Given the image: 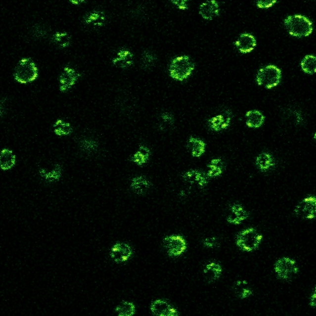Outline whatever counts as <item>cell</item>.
<instances>
[{"mask_svg":"<svg viewBox=\"0 0 316 316\" xmlns=\"http://www.w3.org/2000/svg\"><path fill=\"white\" fill-rule=\"evenodd\" d=\"M194 69L195 64L190 57L186 55L177 56L172 59L169 64V76L176 81L181 82L188 78Z\"/></svg>","mask_w":316,"mask_h":316,"instance_id":"6da1fadb","label":"cell"},{"mask_svg":"<svg viewBox=\"0 0 316 316\" xmlns=\"http://www.w3.org/2000/svg\"><path fill=\"white\" fill-rule=\"evenodd\" d=\"M284 24L288 33L293 37H307L313 32L312 22L302 15L288 16L285 20Z\"/></svg>","mask_w":316,"mask_h":316,"instance_id":"7a4b0ae2","label":"cell"},{"mask_svg":"<svg viewBox=\"0 0 316 316\" xmlns=\"http://www.w3.org/2000/svg\"><path fill=\"white\" fill-rule=\"evenodd\" d=\"M13 75L15 80L20 84L31 83L38 78V68L32 59L22 58L15 68Z\"/></svg>","mask_w":316,"mask_h":316,"instance_id":"3957f363","label":"cell"},{"mask_svg":"<svg viewBox=\"0 0 316 316\" xmlns=\"http://www.w3.org/2000/svg\"><path fill=\"white\" fill-rule=\"evenodd\" d=\"M262 240L263 235L256 228L250 227L238 233L235 243L240 250L251 252L257 250Z\"/></svg>","mask_w":316,"mask_h":316,"instance_id":"277c9868","label":"cell"},{"mask_svg":"<svg viewBox=\"0 0 316 316\" xmlns=\"http://www.w3.org/2000/svg\"><path fill=\"white\" fill-rule=\"evenodd\" d=\"M282 73L279 69L273 65H269L261 68L256 76L259 86L266 89H272L280 83Z\"/></svg>","mask_w":316,"mask_h":316,"instance_id":"5b68a950","label":"cell"},{"mask_svg":"<svg viewBox=\"0 0 316 316\" xmlns=\"http://www.w3.org/2000/svg\"><path fill=\"white\" fill-rule=\"evenodd\" d=\"M274 271L280 279L290 280L298 274L299 268L294 260L283 257L276 261Z\"/></svg>","mask_w":316,"mask_h":316,"instance_id":"8992f818","label":"cell"},{"mask_svg":"<svg viewBox=\"0 0 316 316\" xmlns=\"http://www.w3.org/2000/svg\"><path fill=\"white\" fill-rule=\"evenodd\" d=\"M163 246L171 257H178L182 255L187 248L186 240L179 235L167 236L163 239Z\"/></svg>","mask_w":316,"mask_h":316,"instance_id":"52a82bcc","label":"cell"},{"mask_svg":"<svg viewBox=\"0 0 316 316\" xmlns=\"http://www.w3.org/2000/svg\"><path fill=\"white\" fill-rule=\"evenodd\" d=\"M294 213L297 217L303 220H313L316 217V199L309 196L303 199L296 206Z\"/></svg>","mask_w":316,"mask_h":316,"instance_id":"ba28073f","label":"cell"},{"mask_svg":"<svg viewBox=\"0 0 316 316\" xmlns=\"http://www.w3.org/2000/svg\"><path fill=\"white\" fill-rule=\"evenodd\" d=\"M109 255L114 262L121 264L130 260L133 255V250L129 244L118 242L112 246Z\"/></svg>","mask_w":316,"mask_h":316,"instance_id":"9c48e42d","label":"cell"},{"mask_svg":"<svg viewBox=\"0 0 316 316\" xmlns=\"http://www.w3.org/2000/svg\"><path fill=\"white\" fill-rule=\"evenodd\" d=\"M81 77V74L75 69L70 67H65L59 76V90L61 92L68 91L73 88Z\"/></svg>","mask_w":316,"mask_h":316,"instance_id":"30bf717a","label":"cell"},{"mask_svg":"<svg viewBox=\"0 0 316 316\" xmlns=\"http://www.w3.org/2000/svg\"><path fill=\"white\" fill-rule=\"evenodd\" d=\"M107 16L101 10H92L84 15L82 23L92 29H98L106 24Z\"/></svg>","mask_w":316,"mask_h":316,"instance_id":"8fae6325","label":"cell"},{"mask_svg":"<svg viewBox=\"0 0 316 316\" xmlns=\"http://www.w3.org/2000/svg\"><path fill=\"white\" fill-rule=\"evenodd\" d=\"M181 177L185 182L198 188H205L209 183L207 174L196 169L186 171Z\"/></svg>","mask_w":316,"mask_h":316,"instance_id":"7c38bea8","label":"cell"},{"mask_svg":"<svg viewBox=\"0 0 316 316\" xmlns=\"http://www.w3.org/2000/svg\"><path fill=\"white\" fill-rule=\"evenodd\" d=\"M232 119V113L226 111L223 113L218 114L208 120V126L211 131L220 132L229 127Z\"/></svg>","mask_w":316,"mask_h":316,"instance_id":"4fadbf2b","label":"cell"},{"mask_svg":"<svg viewBox=\"0 0 316 316\" xmlns=\"http://www.w3.org/2000/svg\"><path fill=\"white\" fill-rule=\"evenodd\" d=\"M150 310L154 315L159 316H176L179 313L174 306L163 300H155L151 303Z\"/></svg>","mask_w":316,"mask_h":316,"instance_id":"5bb4252c","label":"cell"},{"mask_svg":"<svg viewBox=\"0 0 316 316\" xmlns=\"http://www.w3.org/2000/svg\"><path fill=\"white\" fill-rule=\"evenodd\" d=\"M250 216V213L240 204L233 203L230 206L227 221L228 223L233 225H239L244 221L247 220Z\"/></svg>","mask_w":316,"mask_h":316,"instance_id":"9a60e30c","label":"cell"},{"mask_svg":"<svg viewBox=\"0 0 316 316\" xmlns=\"http://www.w3.org/2000/svg\"><path fill=\"white\" fill-rule=\"evenodd\" d=\"M112 61L114 66L117 68L123 69H129L134 64V55L128 49H119L116 56Z\"/></svg>","mask_w":316,"mask_h":316,"instance_id":"2e32d148","label":"cell"},{"mask_svg":"<svg viewBox=\"0 0 316 316\" xmlns=\"http://www.w3.org/2000/svg\"><path fill=\"white\" fill-rule=\"evenodd\" d=\"M220 5L216 1L203 2L200 6L199 13L203 19L211 21L220 15Z\"/></svg>","mask_w":316,"mask_h":316,"instance_id":"e0dca14e","label":"cell"},{"mask_svg":"<svg viewBox=\"0 0 316 316\" xmlns=\"http://www.w3.org/2000/svg\"><path fill=\"white\" fill-rule=\"evenodd\" d=\"M79 147L83 155L90 156L94 155L98 150V141L90 136H82L79 139Z\"/></svg>","mask_w":316,"mask_h":316,"instance_id":"ac0fdd59","label":"cell"},{"mask_svg":"<svg viewBox=\"0 0 316 316\" xmlns=\"http://www.w3.org/2000/svg\"><path fill=\"white\" fill-rule=\"evenodd\" d=\"M235 45L238 50L243 53H250L253 51L256 45V41L255 37L250 34H241L237 41Z\"/></svg>","mask_w":316,"mask_h":316,"instance_id":"d6986e66","label":"cell"},{"mask_svg":"<svg viewBox=\"0 0 316 316\" xmlns=\"http://www.w3.org/2000/svg\"><path fill=\"white\" fill-rule=\"evenodd\" d=\"M151 183L145 176H136L132 179L131 188L139 195H145L151 188Z\"/></svg>","mask_w":316,"mask_h":316,"instance_id":"ffe728a7","label":"cell"},{"mask_svg":"<svg viewBox=\"0 0 316 316\" xmlns=\"http://www.w3.org/2000/svg\"><path fill=\"white\" fill-rule=\"evenodd\" d=\"M223 273V268L220 264L211 262L205 266L203 275L208 283L215 282L220 278Z\"/></svg>","mask_w":316,"mask_h":316,"instance_id":"44dd1931","label":"cell"},{"mask_svg":"<svg viewBox=\"0 0 316 316\" xmlns=\"http://www.w3.org/2000/svg\"><path fill=\"white\" fill-rule=\"evenodd\" d=\"M186 148L193 157L200 158L205 152L206 143L200 139L190 136L186 143Z\"/></svg>","mask_w":316,"mask_h":316,"instance_id":"7402d4cb","label":"cell"},{"mask_svg":"<svg viewBox=\"0 0 316 316\" xmlns=\"http://www.w3.org/2000/svg\"><path fill=\"white\" fill-rule=\"evenodd\" d=\"M63 173V168L60 164L56 163L54 164L53 168L51 170L47 169L40 168L39 173L40 175L45 179L46 181H58L60 179Z\"/></svg>","mask_w":316,"mask_h":316,"instance_id":"603a6c76","label":"cell"},{"mask_svg":"<svg viewBox=\"0 0 316 316\" xmlns=\"http://www.w3.org/2000/svg\"><path fill=\"white\" fill-rule=\"evenodd\" d=\"M16 163V156L9 149L2 150L0 156V166L2 170L8 171L15 166Z\"/></svg>","mask_w":316,"mask_h":316,"instance_id":"cb8c5ba5","label":"cell"},{"mask_svg":"<svg viewBox=\"0 0 316 316\" xmlns=\"http://www.w3.org/2000/svg\"><path fill=\"white\" fill-rule=\"evenodd\" d=\"M151 156V151L147 146L143 145L139 146L138 150L132 156L130 161L139 166H142L148 163Z\"/></svg>","mask_w":316,"mask_h":316,"instance_id":"d4e9b609","label":"cell"},{"mask_svg":"<svg viewBox=\"0 0 316 316\" xmlns=\"http://www.w3.org/2000/svg\"><path fill=\"white\" fill-rule=\"evenodd\" d=\"M256 165L261 171L265 172L275 166L274 158L270 153H261L256 158Z\"/></svg>","mask_w":316,"mask_h":316,"instance_id":"484cf974","label":"cell"},{"mask_svg":"<svg viewBox=\"0 0 316 316\" xmlns=\"http://www.w3.org/2000/svg\"><path fill=\"white\" fill-rule=\"evenodd\" d=\"M158 61V56L152 51L145 49L141 54L140 67L144 71H149L155 66Z\"/></svg>","mask_w":316,"mask_h":316,"instance_id":"4316f807","label":"cell"},{"mask_svg":"<svg viewBox=\"0 0 316 316\" xmlns=\"http://www.w3.org/2000/svg\"><path fill=\"white\" fill-rule=\"evenodd\" d=\"M246 125L251 128H259L264 124L265 117L258 110L249 111L246 114Z\"/></svg>","mask_w":316,"mask_h":316,"instance_id":"83f0119b","label":"cell"},{"mask_svg":"<svg viewBox=\"0 0 316 316\" xmlns=\"http://www.w3.org/2000/svg\"><path fill=\"white\" fill-rule=\"evenodd\" d=\"M208 178H217L223 173L226 168L225 162L220 158L213 159L208 164Z\"/></svg>","mask_w":316,"mask_h":316,"instance_id":"f1b7e54d","label":"cell"},{"mask_svg":"<svg viewBox=\"0 0 316 316\" xmlns=\"http://www.w3.org/2000/svg\"><path fill=\"white\" fill-rule=\"evenodd\" d=\"M233 290L235 295L240 299H245L253 294L252 290L245 280L237 281L233 285Z\"/></svg>","mask_w":316,"mask_h":316,"instance_id":"f546056e","label":"cell"},{"mask_svg":"<svg viewBox=\"0 0 316 316\" xmlns=\"http://www.w3.org/2000/svg\"><path fill=\"white\" fill-rule=\"evenodd\" d=\"M54 133L58 136H68L73 132L71 124L58 119L53 125Z\"/></svg>","mask_w":316,"mask_h":316,"instance_id":"4dcf8cb0","label":"cell"},{"mask_svg":"<svg viewBox=\"0 0 316 316\" xmlns=\"http://www.w3.org/2000/svg\"><path fill=\"white\" fill-rule=\"evenodd\" d=\"M54 44L60 48H65L70 45L71 36L67 32H56L52 37Z\"/></svg>","mask_w":316,"mask_h":316,"instance_id":"1f68e13d","label":"cell"},{"mask_svg":"<svg viewBox=\"0 0 316 316\" xmlns=\"http://www.w3.org/2000/svg\"><path fill=\"white\" fill-rule=\"evenodd\" d=\"M115 312L120 316H131L135 313V306L133 303L123 301L116 308Z\"/></svg>","mask_w":316,"mask_h":316,"instance_id":"d6a6232c","label":"cell"},{"mask_svg":"<svg viewBox=\"0 0 316 316\" xmlns=\"http://www.w3.org/2000/svg\"><path fill=\"white\" fill-rule=\"evenodd\" d=\"M175 123V118L173 114L169 113H163L159 117V129L162 131L168 130Z\"/></svg>","mask_w":316,"mask_h":316,"instance_id":"836d02e7","label":"cell"},{"mask_svg":"<svg viewBox=\"0 0 316 316\" xmlns=\"http://www.w3.org/2000/svg\"><path fill=\"white\" fill-rule=\"evenodd\" d=\"M303 71L306 73L313 74L316 71V58L313 55H308L305 57L301 63Z\"/></svg>","mask_w":316,"mask_h":316,"instance_id":"e575fe53","label":"cell"},{"mask_svg":"<svg viewBox=\"0 0 316 316\" xmlns=\"http://www.w3.org/2000/svg\"><path fill=\"white\" fill-rule=\"evenodd\" d=\"M49 32H50L49 29L45 25H35L32 29V36L37 39H45L48 36Z\"/></svg>","mask_w":316,"mask_h":316,"instance_id":"d590c367","label":"cell"},{"mask_svg":"<svg viewBox=\"0 0 316 316\" xmlns=\"http://www.w3.org/2000/svg\"><path fill=\"white\" fill-rule=\"evenodd\" d=\"M203 245L208 248H214L219 246L218 239L216 237L206 238L203 241Z\"/></svg>","mask_w":316,"mask_h":316,"instance_id":"8d00e7d4","label":"cell"},{"mask_svg":"<svg viewBox=\"0 0 316 316\" xmlns=\"http://www.w3.org/2000/svg\"><path fill=\"white\" fill-rule=\"evenodd\" d=\"M277 2L276 1H260L257 2V6L260 8H268L272 6L273 4Z\"/></svg>","mask_w":316,"mask_h":316,"instance_id":"74e56055","label":"cell"},{"mask_svg":"<svg viewBox=\"0 0 316 316\" xmlns=\"http://www.w3.org/2000/svg\"><path fill=\"white\" fill-rule=\"evenodd\" d=\"M171 2L176 5V6H178L179 9L182 10L188 9V6L186 4L187 1L183 0V1H171Z\"/></svg>","mask_w":316,"mask_h":316,"instance_id":"f35d334b","label":"cell"},{"mask_svg":"<svg viewBox=\"0 0 316 316\" xmlns=\"http://www.w3.org/2000/svg\"><path fill=\"white\" fill-rule=\"evenodd\" d=\"M316 288H314V290H313V292L311 295L310 300V305L311 307L315 308L316 303Z\"/></svg>","mask_w":316,"mask_h":316,"instance_id":"ab89813d","label":"cell"},{"mask_svg":"<svg viewBox=\"0 0 316 316\" xmlns=\"http://www.w3.org/2000/svg\"><path fill=\"white\" fill-rule=\"evenodd\" d=\"M72 4L75 5H81L82 3H85L86 1H71Z\"/></svg>","mask_w":316,"mask_h":316,"instance_id":"60d3db41","label":"cell"}]
</instances>
